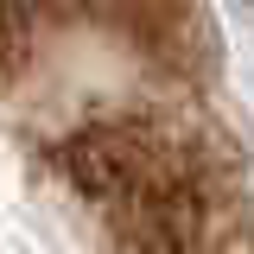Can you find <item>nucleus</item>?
Wrapping results in <instances>:
<instances>
[{
    "label": "nucleus",
    "instance_id": "obj_1",
    "mask_svg": "<svg viewBox=\"0 0 254 254\" xmlns=\"http://www.w3.org/2000/svg\"><path fill=\"white\" fill-rule=\"evenodd\" d=\"M64 172L70 185L108 203L127 242L140 248H197L210 235V203L190 185V172L159 146L146 127H89L64 146Z\"/></svg>",
    "mask_w": 254,
    "mask_h": 254
}]
</instances>
